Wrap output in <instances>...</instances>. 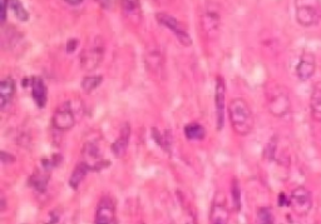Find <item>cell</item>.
Segmentation results:
<instances>
[{
  "mask_svg": "<svg viewBox=\"0 0 321 224\" xmlns=\"http://www.w3.org/2000/svg\"><path fill=\"white\" fill-rule=\"evenodd\" d=\"M228 117L232 128L238 135L250 134L254 129L255 119L252 110L242 98H234L228 105Z\"/></svg>",
  "mask_w": 321,
  "mask_h": 224,
  "instance_id": "cell-1",
  "label": "cell"
},
{
  "mask_svg": "<svg viewBox=\"0 0 321 224\" xmlns=\"http://www.w3.org/2000/svg\"><path fill=\"white\" fill-rule=\"evenodd\" d=\"M295 18L301 26L310 28L320 23V0H295Z\"/></svg>",
  "mask_w": 321,
  "mask_h": 224,
  "instance_id": "cell-2",
  "label": "cell"
},
{
  "mask_svg": "<svg viewBox=\"0 0 321 224\" xmlns=\"http://www.w3.org/2000/svg\"><path fill=\"white\" fill-rule=\"evenodd\" d=\"M266 97H268V112L274 117L281 118L288 114L291 109V100L285 88L278 84L272 85L266 93Z\"/></svg>",
  "mask_w": 321,
  "mask_h": 224,
  "instance_id": "cell-3",
  "label": "cell"
},
{
  "mask_svg": "<svg viewBox=\"0 0 321 224\" xmlns=\"http://www.w3.org/2000/svg\"><path fill=\"white\" fill-rule=\"evenodd\" d=\"M290 204L292 212L298 216H308L312 208V196L305 187H298L290 194Z\"/></svg>",
  "mask_w": 321,
  "mask_h": 224,
  "instance_id": "cell-4",
  "label": "cell"
},
{
  "mask_svg": "<svg viewBox=\"0 0 321 224\" xmlns=\"http://www.w3.org/2000/svg\"><path fill=\"white\" fill-rule=\"evenodd\" d=\"M156 19H157V21L160 24V25L166 26L168 30H171L172 33L174 34V36L178 39V41L182 44V45L184 46L192 45L191 36L188 35V33H187V30L184 29V26L182 25L181 21L177 20L174 16L170 15V14L167 13H157Z\"/></svg>",
  "mask_w": 321,
  "mask_h": 224,
  "instance_id": "cell-5",
  "label": "cell"
},
{
  "mask_svg": "<svg viewBox=\"0 0 321 224\" xmlns=\"http://www.w3.org/2000/svg\"><path fill=\"white\" fill-rule=\"evenodd\" d=\"M52 123L56 129L60 130V132H66V130L72 129L76 124V117L72 110L70 103L66 102L54 112L53 118H52Z\"/></svg>",
  "mask_w": 321,
  "mask_h": 224,
  "instance_id": "cell-6",
  "label": "cell"
},
{
  "mask_svg": "<svg viewBox=\"0 0 321 224\" xmlns=\"http://www.w3.org/2000/svg\"><path fill=\"white\" fill-rule=\"evenodd\" d=\"M230 212L222 192H217L210 211V224H228Z\"/></svg>",
  "mask_w": 321,
  "mask_h": 224,
  "instance_id": "cell-7",
  "label": "cell"
},
{
  "mask_svg": "<svg viewBox=\"0 0 321 224\" xmlns=\"http://www.w3.org/2000/svg\"><path fill=\"white\" fill-rule=\"evenodd\" d=\"M103 51H104V49H103L102 43H100V41H96L90 48L86 49L82 53V55H80L82 68L87 71L94 70L102 61Z\"/></svg>",
  "mask_w": 321,
  "mask_h": 224,
  "instance_id": "cell-8",
  "label": "cell"
},
{
  "mask_svg": "<svg viewBox=\"0 0 321 224\" xmlns=\"http://www.w3.org/2000/svg\"><path fill=\"white\" fill-rule=\"evenodd\" d=\"M316 71V56L311 51H305L298 59L296 65V77L300 82H308Z\"/></svg>",
  "mask_w": 321,
  "mask_h": 224,
  "instance_id": "cell-9",
  "label": "cell"
},
{
  "mask_svg": "<svg viewBox=\"0 0 321 224\" xmlns=\"http://www.w3.org/2000/svg\"><path fill=\"white\" fill-rule=\"evenodd\" d=\"M224 102H226V85L221 77H217L216 90H214V107H216V120L218 130L224 128Z\"/></svg>",
  "mask_w": 321,
  "mask_h": 224,
  "instance_id": "cell-10",
  "label": "cell"
},
{
  "mask_svg": "<svg viewBox=\"0 0 321 224\" xmlns=\"http://www.w3.org/2000/svg\"><path fill=\"white\" fill-rule=\"evenodd\" d=\"M116 219V206L113 201L104 197L100 201L96 212V224H113Z\"/></svg>",
  "mask_w": 321,
  "mask_h": 224,
  "instance_id": "cell-11",
  "label": "cell"
},
{
  "mask_svg": "<svg viewBox=\"0 0 321 224\" xmlns=\"http://www.w3.org/2000/svg\"><path fill=\"white\" fill-rule=\"evenodd\" d=\"M83 157H84V161L82 162H84L90 167V171H100V169H102L103 164L106 163L102 161L100 149L94 143L86 144L84 149H83Z\"/></svg>",
  "mask_w": 321,
  "mask_h": 224,
  "instance_id": "cell-12",
  "label": "cell"
},
{
  "mask_svg": "<svg viewBox=\"0 0 321 224\" xmlns=\"http://www.w3.org/2000/svg\"><path fill=\"white\" fill-rule=\"evenodd\" d=\"M16 95V82L13 78L6 77L0 83V109L6 110L10 105Z\"/></svg>",
  "mask_w": 321,
  "mask_h": 224,
  "instance_id": "cell-13",
  "label": "cell"
},
{
  "mask_svg": "<svg viewBox=\"0 0 321 224\" xmlns=\"http://www.w3.org/2000/svg\"><path fill=\"white\" fill-rule=\"evenodd\" d=\"M32 97L39 108L46 107L48 102V89L42 78H33L32 79Z\"/></svg>",
  "mask_w": 321,
  "mask_h": 224,
  "instance_id": "cell-14",
  "label": "cell"
},
{
  "mask_svg": "<svg viewBox=\"0 0 321 224\" xmlns=\"http://www.w3.org/2000/svg\"><path fill=\"white\" fill-rule=\"evenodd\" d=\"M130 128L128 124L123 125V128L120 129V137L114 140V143L112 144V152L114 154V157L117 158H122L124 157L126 152H127L128 143H130Z\"/></svg>",
  "mask_w": 321,
  "mask_h": 224,
  "instance_id": "cell-15",
  "label": "cell"
},
{
  "mask_svg": "<svg viewBox=\"0 0 321 224\" xmlns=\"http://www.w3.org/2000/svg\"><path fill=\"white\" fill-rule=\"evenodd\" d=\"M90 171V168L84 163V162H79V163L76 164V168H74L70 178H69V187H70V188H73L74 191H76V189H78V187L80 186V183L84 181V178L87 177L88 172Z\"/></svg>",
  "mask_w": 321,
  "mask_h": 224,
  "instance_id": "cell-16",
  "label": "cell"
},
{
  "mask_svg": "<svg viewBox=\"0 0 321 224\" xmlns=\"http://www.w3.org/2000/svg\"><path fill=\"white\" fill-rule=\"evenodd\" d=\"M310 109L314 120L321 122V83H318L311 93Z\"/></svg>",
  "mask_w": 321,
  "mask_h": 224,
  "instance_id": "cell-17",
  "label": "cell"
},
{
  "mask_svg": "<svg viewBox=\"0 0 321 224\" xmlns=\"http://www.w3.org/2000/svg\"><path fill=\"white\" fill-rule=\"evenodd\" d=\"M220 25V16L217 14V11H214V9H208L204 14V26L206 29V31L208 34H214L218 30Z\"/></svg>",
  "mask_w": 321,
  "mask_h": 224,
  "instance_id": "cell-18",
  "label": "cell"
},
{
  "mask_svg": "<svg viewBox=\"0 0 321 224\" xmlns=\"http://www.w3.org/2000/svg\"><path fill=\"white\" fill-rule=\"evenodd\" d=\"M184 135L188 140H202L206 135V130L198 123H190L184 127Z\"/></svg>",
  "mask_w": 321,
  "mask_h": 224,
  "instance_id": "cell-19",
  "label": "cell"
},
{
  "mask_svg": "<svg viewBox=\"0 0 321 224\" xmlns=\"http://www.w3.org/2000/svg\"><path fill=\"white\" fill-rule=\"evenodd\" d=\"M9 6H10L12 11H13L18 20L23 21V23L28 21L29 14L26 9L24 8L23 4H22L20 0H9Z\"/></svg>",
  "mask_w": 321,
  "mask_h": 224,
  "instance_id": "cell-20",
  "label": "cell"
},
{
  "mask_svg": "<svg viewBox=\"0 0 321 224\" xmlns=\"http://www.w3.org/2000/svg\"><path fill=\"white\" fill-rule=\"evenodd\" d=\"M102 80L103 78L100 77V75H90V77H86L84 79L82 80V89L84 90L86 93H92L93 90L100 87Z\"/></svg>",
  "mask_w": 321,
  "mask_h": 224,
  "instance_id": "cell-21",
  "label": "cell"
},
{
  "mask_svg": "<svg viewBox=\"0 0 321 224\" xmlns=\"http://www.w3.org/2000/svg\"><path fill=\"white\" fill-rule=\"evenodd\" d=\"M258 224H275L272 211L270 208H266V207L258 209Z\"/></svg>",
  "mask_w": 321,
  "mask_h": 224,
  "instance_id": "cell-22",
  "label": "cell"
},
{
  "mask_svg": "<svg viewBox=\"0 0 321 224\" xmlns=\"http://www.w3.org/2000/svg\"><path fill=\"white\" fill-rule=\"evenodd\" d=\"M122 5L130 15H137L140 11V0H122Z\"/></svg>",
  "mask_w": 321,
  "mask_h": 224,
  "instance_id": "cell-23",
  "label": "cell"
},
{
  "mask_svg": "<svg viewBox=\"0 0 321 224\" xmlns=\"http://www.w3.org/2000/svg\"><path fill=\"white\" fill-rule=\"evenodd\" d=\"M29 182H30V184L36 189V191L43 192L46 191V182H48V178H44V177L36 174V176L32 177Z\"/></svg>",
  "mask_w": 321,
  "mask_h": 224,
  "instance_id": "cell-24",
  "label": "cell"
},
{
  "mask_svg": "<svg viewBox=\"0 0 321 224\" xmlns=\"http://www.w3.org/2000/svg\"><path fill=\"white\" fill-rule=\"evenodd\" d=\"M232 196H234V206H236V209L238 211L240 208H241V193H240V188L238 186H237V183L234 182V186H232Z\"/></svg>",
  "mask_w": 321,
  "mask_h": 224,
  "instance_id": "cell-25",
  "label": "cell"
},
{
  "mask_svg": "<svg viewBox=\"0 0 321 224\" xmlns=\"http://www.w3.org/2000/svg\"><path fill=\"white\" fill-rule=\"evenodd\" d=\"M275 151H276V139L275 138H272V139L268 142V148H266V156L268 157V158H272V156L275 154Z\"/></svg>",
  "mask_w": 321,
  "mask_h": 224,
  "instance_id": "cell-26",
  "label": "cell"
},
{
  "mask_svg": "<svg viewBox=\"0 0 321 224\" xmlns=\"http://www.w3.org/2000/svg\"><path fill=\"white\" fill-rule=\"evenodd\" d=\"M9 0H2V23H6V11H8Z\"/></svg>",
  "mask_w": 321,
  "mask_h": 224,
  "instance_id": "cell-27",
  "label": "cell"
},
{
  "mask_svg": "<svg viewBox=\"0 0 321 224\" xmlns=\"http://www.w3.org/2000/svg\"><path fill=\"white\" fill-rule=\"evenodd\" d=\"M76 44H78V43H76V40H74V39H73V40H69L68 41V45H66V51H70V53H72V51L76 50Z\"/></svg>",
  "mask_w": 321,
  "mask_h": 224,
  "instance_id": "cell-28",
  "label": "cell"
},
{
  "mask_svg": "<svg viewBox=\"0 0 321 224\" xmlns=\"http://www.w3.org/2000/svg\"><path fill=\"white\" fill-rule=\"evenodd\" d=\"M64 1L68 4H70V5H78V4L83 3L84 0H64Z\"/></svg>",
  "mask_w": 321,
  "mask_h": 224,
  "instance_id": "cell-29",
  "label": "cell"
},
{
  "mask_svg": "<svg viewBox=\"0 0 321 224\" xmlns=\"http://www.w3.org/2000/svg\"><path fill=\"white\" fill-rule=\"evenodd\" d=\"M188 224H192V223H188Z\"/></svg>",
  "mask_w": 321,
  "mask_h": 224,
  "instance_id": "cell-30",
  "label": "cell"
}]
</instances>
